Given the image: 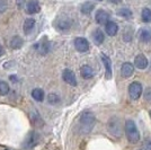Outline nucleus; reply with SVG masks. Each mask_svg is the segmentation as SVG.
I'll list each match as a JSON object with an SVG mask.
<instances>
[{"mask_svg": "<svg viewBox=\"0 0 151 150\" xmlns=\"http://www.w3.org/2000/svg\"><path fill=\"white\" fill-rule=\"evenodd\" d=\"M149 114H150V118H151V111H150V112H149Z\"/></svg>", "mask_w": 151, "mask_h": 150, "instance_id": "obj_33", "label": "nucleus"}, {"mask_svg": "<svg viewBox=\"0 0 151 150\" xmlns=\"http://www.w3.org/2000/svg\"><path fill=\"white\" fill-rule=\"evenodd\" d=\"M134 72V67H133L132 63L130 62H125L122 64V68H121V74L124 78H129L131 77Z\"/></svg>", "mask_w": 151, "mask_h": 150, "instance_id": "obj_12", "label": "nucleus"}, {"mask_svg": "<svg viewBox=\"0 0 151 150\" xmlns=\"http://www.w3.org/2000/svg\"><path fill=\"white\" fill-rule=\"evenodd\" d=\"M38 141H40V136H38L36 132L32 131L25 139L24 147L25 148H33V147H35L38 144Z\"/></svg>", "mask_w": 151, "mask_h": 150, "instance_id": "obj_5", "label": "nucleus"}, {"mask_svg": "<svg viewBox=\"0 0 151 150\" xmlns=\"http://www.w3.org/2000/svg\"><path fill=\"white\" fill-rule=\"evenodd\" d=\"M72 25V22H71V19L68 18V17H61V18H59L55 22V27H57V30H59L60 32H65L68 31L70 27Z\"/></svg>", "mask_w": 151, "mask_h": 150, "instance_id": "obj_4", "label": "nucleus"}, {"mask_svg": "<svg viewBox=\"0 0 151 150\" xmlns=\"http://www.w3.org/2000/svg\"><path fill=\"white\" fill-rule=\"evenodd\" d=\"M35 49L41 54H46L50 50V43L47 41H40L37 44H35Z\"/></svg>", "mask_w": 151, "mask_h": 150, "instance_id": "obj_15", "label": "nucleus"}, {"mask_svg": "<svg viewBox=\"0 0 151 150\" xmlns=\"http://www.w3.org/2000/svg\"><path fill=\"white\" fill-rule=\"evenodd\" d=\"M105 31H106V33L109 36H114L119 32V26H117V24L115 22H111L109 20L106 25H105Z\"/></svg>", "mask_w": 151, "mask_h": 150, "instance_id": "obj_16", "label": "nucleus"}, {"mask_svg": "<svg viewBox=\"0 0 151 150\" xmlns=\"http://www.w3.org/2000/svg\"><path fill=\"white\" fill-rule=\"evenodd\" d=\"M9 93V86L6 81L0 80V96H5Z\"/></svg>", "mask_w": 151, "mask_h": 150, "instance_id": "obj_26", "label": "nucleus"}, {"mask_svg": "<svg viewBox=\"0 0 151 150\" xmlns=\"http://www.w3.org/2000/svg\"><path fill=\"white\" fill-rule=\"evenodd\" d=\"M95 19H96L97 24H99V25H106L107 23L109 22V15L105 10L99 9V10H97V13L95 15Z\"/></svg>", "mask_w": 151, "mask_h": 150, "instance_id": "obj_8", "label": "nucleus"}, {"mask_svg": "<svg viewBox=\"0 0 151 150\" xmlns=\"http://www.w3.org/2000/svg\"><path fill=\"white\" fill-rule=\"evenodd\" d=\"M94 8H95L94 4L90 2V1H87V2H85L81 6V13L86 14V15H89V14L94 10Z\"/></svg>", "mask_w": 151, "mask_h": 150, "instance_id": "obj_23", "label": "nucleus"}, {"mask_svg": "<svg viewBox=\"0 0 151 150\" xmlns=\"http://www.w3.org/2000/svg\"><path fill=\"white\" fill-rule=\"evenodd\" d=\"M80 75H81L82 78L89 79V78H91L94 76V70L89 66H82L81 69H80Z\"/></svg>", "mask_w": 151, "mask_h": 150, "instance_id": "obj_17", "label": "nucleus"}, {"mask_svg": "<svg viewBox=\"0 0 151 150\" xmlns=\"http://www.w3.org/2000/svg\"><path fill=\"white\" fill-rule=\"evenodd\" d=\"M101 61L104 63V67H105V70H106V78L109 79V78H112V61L106 54H101Z\"/></svg>", "mask_w": 151, "mask_h": 150, "instance_id": "obj_13", "label": "nucleus"}, {"mask_svg": "<svg viewBox=\"0 0 151 150\" xmlns=\"http://www.w3.org/2000/svg\"><path fill=\"white\" fill-rule=\"evenodd\" d=\"M4 54V49H2V46L0 45V56Z\"/></svg>", "mask_w": 151, "mask_h": 150, "instance_id": "obj_32", "label": "nucleus"}, {"mask_svg": "<svg viewBox=\"0 0 151 150\" xmlns=\"http://www.w3.org/2000/svg\"><path fill=\"white\" fill-rule=\"evenodd\" d=\"M139 38L142 43H149L151 42V28L143 27L139 32Z\"/></svg>", "mask_w": 151, "mask_h": 150, "instance_id": "obj_11", "label": "nucleus"}, {"mask_svg": "<svg viewBox=\"0 0 151 150\" xmlns=\"http://www.w3.org/2000/svg\"><path fill=\"white\" fill-rule=\"evenodd\" d=\"M134 64L138 69L143 70L148 67V59L145 58V54H139L135 56V60H134Z\"/></svg>", "mask_w": 151, "mask_h": 150, "instance_id": "obj_14", "label": "nucleus"}, {"mask_svg": "<svg viewBox=\"0 0 151 150\" xmlns=\"http://www.w3.org/2000/svg\"><path fill=\"white\" fill-rule=\"evenodd\" d=\"M75 46L77 51L85 53L89 50V43L85 38H77L75 40Z\"/></svg>", "mask_w": 151, "mask_h": 150, "instance_id": "obj_6", "label": "nucleus"}, {"mask_svg": "<svg viewBox=\"0 0 151 150\" xmlns=\"http://www.w3.org/2000/svg\"><path fill=\"white\" fill-rule=\"evenodd\" d=\"M116 119H112L109 121V124H108V130L109 132L114 134V136H116V137H120L121 136V124L120 122H119V120H117V122H115Z\"/></svg>", "mask_w": 151, "mask_h": 150, "instance_id": "obj_9", "label": "nucleus"}, {"mask_svg": "<svg viewBox=\"0 0 151 150\" xmlns=\"http://www.w3.org/2000/svg\"><path fill=\"white\" fill-rule=\"evenodd\" d=\"M80 129L83 133H89L93 130L95 125V116L93 113L90 112H85L80 118Z\"/></svg>", "mask_w": 151, "mask_h": 150, "instance_id": "obj_2", "label": "nucleus"}, {"mask_svg": "<svg viewBox=\"0 0 151 150\" xmlns=\"http://www.w3.org/2000/svg\"><path fill=\"white\" fill-rule=\"evenodd\" d=\"M41 10V7L37 0H28L26 4V12L28 14H37Z\"/></svg>", "mask_w": 151, "mask_h": 150, "instance_id": "obj_10", "label": "nucleus"}, {"mask_svg": "<svg viewBox=\"0 0 151 150\" xmlns=\"http://www.w3.org/2000/svg\"><path fill=\"white\" fill-rule=\"evenodd\" d=\"M125 134L127 140L131 142V144H138L140 141V133L137 128L135 123L133 122L132 120H127L125 122Z\"/></svg>", "mask_w": 151, "mask_h": 150, "instance_id": "obj_1", "label": "nucleus"}, {"mask_svg": "<svg viewBox=\"0 0 151 150\" xmlns=\"http://www.w3.org/2000/svg\"><path fill=\"white\" fill-rule=\"evenodd\" d=\"M47 100H49V103H50L51 105H57L58 103H60V102H61L60 97H59L57 94H50L49 95Z\"/></svg>", "mask_w": 151, "mask_h": 150, "instance_id": "obj_27", "label": "nucleus"}, {"mask_svg": "<svg viewBox=\"0 0 151 150\" xmlns=\"http://www.w3.org/2000/svg\"><path fill=\"white\" fill-rule=\"evenodd\" d=\"M62 78L63 80L69 84L70 86H77V78H76V75L73 74V71H71L69 69H65L62 74Z\"/></svg>", "mask_w": 151, "mask_h": 150, "instance_id": "obj_7", "label": "nucleus"}, {"mask_svg": "<svg viewBox=\"0 0 151 150\" xmlns=\"http://www.w3.org/2000/svg\"><path fill=\"white\" fill-rule=\"evenodd\" d=\"M8 8V1L7 0H0V14L5 13Z\"/></svg>", "mask_w": 151, "mask_h": 150, "instance_id": "obj_28", "label": "nucleus"}, {"mask_svg": "<svg viewBox=\"0 0 151 150\" xmlns=\"http://www.w3.org/2000/svg\"><path fill=\"white\" fill-rule=\"evenodd\" d=\"M35 26V19L34 18H27L24 23V32L25 34H29L32 32V30Z\"/></svg>", "mask_w": 151, "mask_h": 150, "instance_id": "obj_20", "label": "nucleus"}, {"mask_svg": "<svg viewBox=\"0 0 151 150\" xmlns=\"http://www.w3.org/2000/svg\"><path fill=\"white\" fill-rule=\"evenodd\" d=\"M98 1H101V0H98Z\"/></svg>", "mask_w": 151, "mask_h": 150, "instance_id": "obj_34", "label": "nucleus"}, {"mask_svg": "<svg viewBox=\"0 0 151 150\" xmlns=\"http://www.w3.org/2000/svg\"><path fill=\"white\" fill-rule=\"evenodd\" d=\"M143 150H151V140L145 139V144H143Z\"/></svg>", "mask_w": 151, "mask_h": 150, "instance_id": "obj_29", "label": "nucleus"}, {"mask_svg": "<svg viewBox=\"0 0 151 150\" xmlns=\"http://www.w3.org/2000/svg\"><path fill=\"white\" fill-rule=\"evenodd\" d=\"M141 94H142V85L140 82L134 81L129 86V95L132 100H139L141 97Z\"/></svg>", "mask_w": 151, "mask_h": 150, "instance_id": "obj_3", "label": "nucleus"}, {"mask_svg": "<svg viewBox=\"0 0 151 150\" xmlns=\"http://www.w3.org/2000/svg\"><path fill=\"white\" fill-rule=\"evenodd\" d=\"M24 4H25V0H17V5H18V8H22V7H24Z\"/></svg>", "mask_w": 151, "mask_h": 150, "instance_id": "obj_30", "label": "nucleus"}, {"mask_svg": "<svg viewBox=\"0 0 151 150\" xmlns=\"http://www.w3.org/2000/svg\"><path fill=\"white\" fill-rule=\"evenodd\" d=\"M117 15L120 17H123V18L130 19L132 17V12L129 8H121V9L117 10Z\"/></svg>", "mask_w": 151, "mask_h": 150, "instance_id": "obj_24", "label": "nucleus"}, {"mask_svg": "<svg viewBox=\"0 0 151 150\" xmlns=\"http://www.w3.org/2000/svg\"><path fill=\"white\" fill-rule=\"evenodd\" d=\"M22 45H23V40L19 38V36H14V38L10 40V42H9V46H10L12 49H14V50L19 49Z\"/></svg>", "mask_w": 151, "mask_h": 150, "instance_id": "obj_21", "label": "nucleus"}, {"mask_svg": "<svg viewBox=\"0 0 151 150\" xmlns=\"http://www.w3.org/2000/svg\"><path fill=\"white\" fill-rule=\"evenodd\" d=\"M104 38H105V35L101 30H96L93 34V40H94L95 44L97 45H101L103 42H104Z\"/></svg>", "mask_w": 151, "mask_h": 150, "instance_id": "obj_19", "label": "nucleus"}, {"mask_svg": "<svg viewBox=\"0 0 151 150\" xmlns=\"http://www.w3.org/2000/svg\"><path fill=\"white\" fill-rule=\"evenodd\" d=\"M111 2H113V4H120L122 0H109Z\"/></svg>", "mask_w": 151, "mask_h": 150, "instance_id": "obj_31", "label": "nucleus"}, {"mask_svg": "<svg viewBox=\"0 0 151 150\" xmlns=\"http://www.w3.org/2000/svg\"><path fill=\"white\" fill-rule=\"evenodd\" d=\"M141 18L145 23H151V9L145 8L141 13Z\"/></svg>", "mask_w": 151, "mask_h": 150, "instance_id": "obj_25", "label": "nucleus"}, {"mask_svg": "<svg viewBox=\"0 0 151 150\" xmlns=\"http://www.w3.org/2000/svg\"><path fill=\"white\" fill-rule=\"evenodd\" d=\"M29 118H31V121L33 122V124L35 125V126H42L43 125V120L41 119V116H40V114H38L36 111H33V112L29 114Z\"/></svg>", "mask_w": 151, "mask_h": 150, "instance_id": "obj_18", "label": "nucleus"}, {"mask_svg": "<svg viewBox=\"0 0 151 150\" xmlns=\"http://www.w3.org/2000/svg\"><path fill=\"white\" fill-rule=\"evenodd\" d=\"M32 96L33 98L37 102H42L44 100V92L43 89H40V88H35L33 92H32Z\"/></svg>", "mask_w": 151, "mask_h": 150, "instance_id": "obj_22", "label": "nucleus"}]
</instances>
